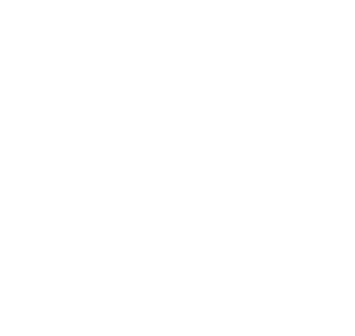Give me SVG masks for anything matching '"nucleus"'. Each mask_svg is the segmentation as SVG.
<instances>
[]
</instances>
